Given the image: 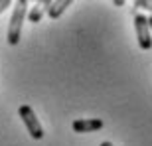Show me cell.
Segmentation results:
<instances>
[{"instance_id": "cell-1", "label": "cell", "mask_w": 152, "mask_h": 146, "mask_svg": "<svg viewBox=\"0 0 152 146\" xmlns=\"http://www.w3.org/2000/svg\"><path fill=\"white\" fill-rule=\"evenodd\" d=\"M26 16H28V2L18 0L14 4V12H12L10 24H8V44L10 45H16L20 42V32H22V24Z\"/></svg>"}, {"instance_id": "cell-2", "label": "cell", "mask_w": 152, "mask_h": 146, "mask_svg": "<svg viewBox=\"0 0 152 146\" xmlns=\"http://www.w3.org/2000/svg\"><path fill=\"white\" fill-rule=\"evenodd\" d=\"M18 115H20V118L24 120V124H26V128H28L30 136H32L34 140H42L45 132H44V128H42V124H39L38 117H36L34 109L30 107V105H20Z\"/></svg>"}, {"instance_id": "cell-3", "label": "cell", "mask_w": 152, "mask_h": 146, "mask_svg": "<svg viewBox=\"0 0 152 146\" xmlns=\"http://www.w3.org/2000/svg\"><path fill=\"white\" fill-rule=\"evenodd\" d=\"M134 30H136V39L140 50H150L152 47V32L148 28V18L144 14H136L134 16Z\"/></svg>"}, {"instance_id": "cell-4", "label": "cell", "mask_w": 152, "mask_h": 146, "mask_svg": "<svg viewBox=\"0 0 152 146\" xmlns=\"http://www.w3.org/2000/svg\"><path fill=\"white\" fill-rule=\"evenodd\" d=\"M73 130L75 132H97L105 126L101 118H79V120H73Z\"/></svg>"}, {"instance_id": "cell-5", "label": "cell", "mask_w": 152, "mask_h": 146, "mask_svg": "<svg viewBox=\"0 0 152 146\" xmlns=\"http://www.w3.org/2000/svg\"><path fill=\"white\" fill-rule=\"evenodd\" d=\"M50 4H51L50 0H39V2H36V6L28 12V20L32 24H38L39 20H42V16L45 14V10L50 8Z\"/></svg>"}, {"instance_id": "cell-6", "label": "cell", "mask_w": 152, "mask_h": 146, "mask_svg": "<svg viewBox=\"0 0 152 146\" xmlns=\"http://www.w3.org/2000/svg\"><path fill=\"white\" fill-rule=\"evenodd\" d=\"M67 6H71V0H57V2H51L50 8H48V16L51 20H57L63 12L67 10Z\"/></svg>"}, {"instance_id": "cell-7", "label": "cell", "mask_w": 152, "mask_h": 146, "mask_svg": "<svg viewBox=\"0 0 152 146\" xmlns=\"http://www.w3.org/2000/svg\"><path fill=\"white\" fill-rule=\"evenodd\" d=\"M134 6H136V8H144V10L152 12V0H136Z\"/></svg>"}, {"instance_id": "cell-8", "label": "cell", "mask_w": 152, "mask_h": 146, "mask_svg": "<svg viewBox=\"0 0 152 146\" xmlns=\"http://www.w3.org/2000/svg\"><path fill=\"white\" fill-rule=\"evenodd\" d=\"M8 6H12L10 0H0V14H2V12H4L6 8H8Z\"/></svg>"}, {"instance_id": "cell-9", "label": "cell", "mask_w": 152, "mask_h": 146, "mask_svg": "<svg viewBox=\"0 0 152 146\" xmlns=\"http://www.w3.org/2000/svg\"><path fill=\"white\" fill-rule=\"evenodd\" d=\"M148 28H150V32H152V14L148 16Z\"/></svg>"}, {"instance_id": "cell-10", "label": "cell", "mask_w": 152, "mask_h": 146, "mask_svg": "<svg viewBox=\"0 0 152 146\" xmlns=\"http://www.w3.org/2000/svg\"><path fill=\"white\" fill-rule=\"evenodd\" d=\"M101 146H113V144H111L109 140H105V142H101Z\"/></svg>"}]
</instances>
